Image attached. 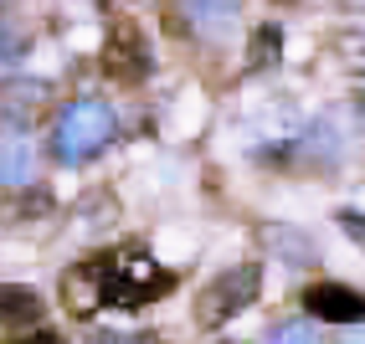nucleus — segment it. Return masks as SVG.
Wrapping results in <instances>:
<instances>
[{
    "label": "nucleus",
    "mask_w": 365,
    "mask_h": 344,
    "mask_svg": "<svg viewBox=\"0 0 365 344\" xmlns=\"http://www.w3.org/2000/svg\"><path fill=\"white\" fill-rule=\"evenodd\" d=\"M6 113H16V118H36L41 108H46V83H36V78H16V83H6Z\"/></svg>",
    "instance_id": "nucleus-10"
},
{
    "label": "nucleus",
    "mask_w": 365,
    "mask_h": 344,
    "mask_svg": "<svg viewBox=\"0 0 365 344\" xmlns=\"http://www.w3.org/2000/svg\"><path fill=\"white\" fill-rule=\"evenodd\" d=\"M278 52H283V31H278V26H257L252 41H247V67H257V72L273 67Z\"/></svg>",
    "instance_id": "nucleus-11"
},
{
    "label": "nucleus",
    "mask_w": 365,
    "mask_h": 344,
    "mask_svg": "<svg viewBox=\"0 0 365 344\" xmlns=\"http://www.w3.org/2000/svg\"><path fill=\"white\" fill-rule=\"evenodd\" d=\"M257 288H262V267L257 262H237L227 267L222 278H211L196 298V324L201 329H222L227 318H237L242 308L257 303Z\"/></svg>",
    "instance_id": "nucleus-3"
},
{
    "label": "nucleus",
    "mask_w": 365,
    "mask_h": 344,
    "mask_svg": "<svg viewBox=\"0 0 365 344\" xmlns=\"http://www.w3.org/2000/svg\"><path fill=\"white\" fill-rule=\"evenodd\" d=\"M103 72L113 83H144L150 78V41L134 21H113L103 41Z\"/></svg>",
    "instance_id": "nucleus-4"
},
{
    "label": "nucleus",
    "mask_w": 365,
    "mask_h": 344,
    "mask_svg": "<svg viewBox=\"0 0 365 344\" xmlns=\"http://www.w3.org/2000/svg\"><path fill=\"white\" fill-rule=\"evenodd\" d=\"M118 129V118L108 103H98V98H78V103H67L62 118H57V129H52V150L62 165H83L93 155H103L108 150V139Z\"/></svg>",
    "instance_id": "nucleus-1"
},
{
    "label": "nucleus",
    "mask_w": 365,
    "mask_h": 344,
    "mask_svg": "<svg viewBox=\"0 0 365 344\" xmlns=\"http://www.w3.org/2000/svg\"><path fill=\"white\" fill-rule=\"evenodd\" d=\"M334 221H339V231H345L350 241H360V247H365V216H360V211H339Z\"/></svg>",
    "instance_id": "nucleus-14"
},
{
    "label": "nucleus",
    "mask_w": 365,
    "mask_h": 344,
    "mask_svg": "<svg viewBox=\"0 0 365 344\" xmlns=\"http://www.w3.org/2000/svg\"><path fill=\"white\" fill-rule=\"evenodd\" d=\"M62 303H67V313H78V318L98 313L108 303V257H88L78 267H67V273H62Z\"/></svg>",
    "instance_id": "nucleus-5"
},
{
    "label": "nucleus",
    "mask_w": 365,
    "mask_h": 344,
    "mask_svg": "<svg viewBox=\"0 0 365 344\" xmlns=\"http://www.w3.org/2000/svg\"><path fill=\"white\" fill-rule=\"evenodd\" d=\"M334 57L345 62V67H355V72H365V31H345V36H334Z\"/></svg>",
    "instance_id": "nucleus-12"
},
{
    "label": "nucleus",
    "mask_w": 365,
    "mask_h": 344,
    "mask_svg": "<svg viewBox=\"0 0 365 344\" xmlns=\"http://www.w3.org/2000/svg\"><path fill=\"white\" fill-rule=\"evenodd\" d=\"M11 344H67L62 334H52V329H26L21 339H11Z\"/></svg>",
    "instance_id": "nucleus-15"
},
{
    "label": "nucleus",
    "mask_w": 365,
    "mask_h": 344,
    "mask_svg": "<svg viewBox=\"0 0 365 344\" xmlns=\"http://www.w3.org/2000/svg\"><path fill=\"white\" fill-rule=\"evenodd\" d=\"M222 344H232V339H222Z\"/></svg>",
    "instance_id": "nucleus-17"
},
{
    "label": "nucleus",
    "mask_w": 365,
    "mask_h": 344,
    "mask_svg": "<svg viewBox=\"0 0 365 344\" xmlns=\"http://www.w3.org/2000/svg\"><path fill=\"white\" fill-rule=\"evenodd\" d=\"M41 318H46V303H41V293L36 288H0V324L6 329H41Z\"/></svg>",
    "instance_id": "nucleus-8"
},
{
    "label": "nucleus",
    "mask_w": 365,
    "mask_h": 344,
    "mask_svg": "<svg viewBox=\"0 0 365 344\" xmlns=\"http://www.w3.org/2000/svg\"><path fill=\"white\" fill-rule=\"evenodd\" d=\"M304 308L324 324H360L365 318V293L345 288V283H314L304 293Z\"/></svg>",
    "instance_id": "nucleus-6"
},
{
    "label": "nucleus",
    "mask_w": 365,
    "mask_h": 344,
    "mask_svg": "<svg viewBox=\"0 0 365 344\" xmlns=\"http://www.w3.org/2000/svg\"><path fill=\"white\" fill-rule=\"evenodd\" d=\"M267 344H319V329L314 324H278L267 334Z\"/></svg>",
    "instance_id": "nucleus-13"
},
{
    "label": "nucleus",
    "mask_w": 365,
    "mask_h": 344,
    "mask_svg": "<svg viewBox=\"0 0 365 344\" xmlns=\"http://www.w3.org/2000/svg\"><path fill=\"white\" fill-rule=\"evenodd\" d=\"M180 11L190 16V26H196L201 36H222L237 11H242V0H180Z\"/></svg>",
    "instance_id": "nucleus-9"
},
{
    "label": "nucleus",
    "mask_w": 365,
    "mask_h": 344,
    "mask_svg": "<svg viewBox=\"0 0 365 344\" xmlns=\"http://www.w3.org/2000/svg\"><path fill=\"white\" fill-rule=\"evenodd\" d=\"M103 257H108V308H144V303H155L175 288V273H165V267L139 247L103 252Z\"/></svg>",
    "instance_id": "nucleus-2"
},
{
    "label": "nucleus",
    "mask_w": 365,
    "mask_h": 344,
    "mask_svg": "<svg viewBox=\"0 0 365 344\" xmlns=\"http://www.w3.org/2000/svg\"><path fill=\"white\" fill-rule=\"evenodd\" d=\"M36 175V144L26 134H0V190H21Z\"/></svg>",
    "instance_id": "nucleus-7"
},
{
    "label": "nucleus",
    "mask_w": 365,
    "mask_h": 344,
    "mask_svg": "<svg viewBox=\"0 0 365 344\" xmlns=\"http://www.w3.org/2000/svg\"><path fill=\"white\" fill-rule=\"evenodd\" d=\"M93 344H165L155 334H144V339H124V334H103V339H93Z\"/></svg>",
    "instance_id": "nucleus-16"
}]
</instances>
